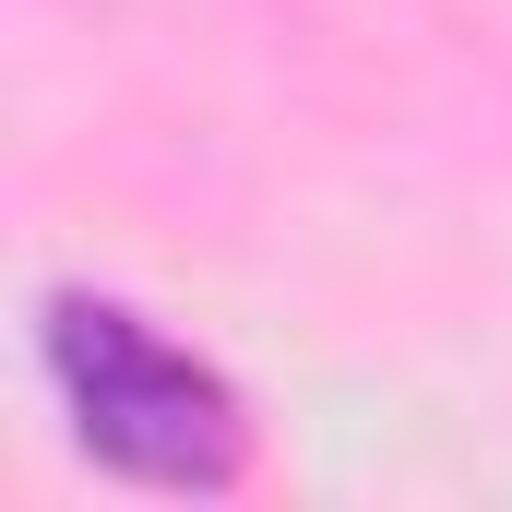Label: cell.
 I'll return each instance as SVG.
<instances>
[{"mask_svg":"<svg viewBox=\"0 0 512 512\" xmlns=\"http://www.w3.org/2000/svg\"><path fill=\"white\" fill-rule=\"evenodd\" d=\"M36 382L60 405L72 453L120 489H167V501H215L251 465V417L239 382L179 346L167 322H143L108 286H48L36 298Z\"/></svg>","mask_w":512,"mask_h":512,"instance_id":"obj_1","label":"cell"}]
</instances>
